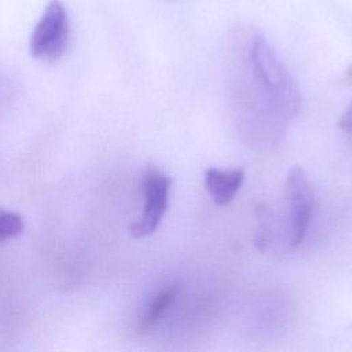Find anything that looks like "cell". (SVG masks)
<instances>
[{"label": "cell", "mask_w": 352, "mask_h": 352, "mask_svg": "<svg viewBox=\"0 0 352 352\" xmlns=\"http://www.w3.org/2000/svg\"><path fill=\"white\" fill-rule=\"evenodd\" d=\"M342 80H344L345 84H352V63L345 69Z\"/></svg>", "instance_id": "9"}, {"label": "cell", "mask_w": 352, "mask_h": 352, "mask_svg": "<svg viewBox=\"0 0 352 352\" xmlns=\"http://www.w3.org/2000/svg\"><path fill=\"white\" fill-rule=\"evenodd\" d=\"M286 199L289 206V246L293 249L302 243L315 205L311 182L297 165L290 168L286 177Z\"/></svg>", "instance_id": "4"}, {"label": "cell", "mask_w": 352, "mask_h": 352, "mask_svg": "<svg viewBox=\"0 0 352 352\" xmlns=\"http://www.w3.org/2000/svg\"><path fill=\"white\" fill-rule=\"evenodd\" d=\"M69 38L70 22L67 10L62 1L51 0L30 34V55L44 63H55L65 55Z\"/></svg>", "instance_id": "2"}, {"label": "cell", "mask_w": 352, "mask_h": 352, "mask_svg": "<svg viewBox=\"0 0 352 352\" xmlns=\"http://www.w3.org/2000/svg\"><path fill=\"white\" fill-rule=\"evenodd\" d=\"M337 125L341 131L352 133V102L349 103V106L345 109V111L340 117Z\"/></svg>", "instance_id": "8"}, {"label": "cell", "mask_w": 352, "mask_h": 352, "mask_svg": "<svg viewBox=\"0 0 352 352\" xmlns=\"http://www.w3.org/2000/svg\"><path fill=\"white\" fill-rule=\"evenodd\" d=\"M249 63L272 109L285 118H294L301 110V94L289 69L265 37L256 34L252 38Z\"/></svg>", "instance_id": "1"}, {"label": "cell", "mask_w": 352, "mask_h": 352, "mask_svg": "<svg viewBox=\"0 0 352 352\" xmlns=\"http://www.w3.org/2000/svg\"><path fill=\"white\" fill-rule=\"evenodd\" d=\"M25 224L21 214L0 208V243L15 239L23 232Z\"/></svg>", "instance_id": "7"}, {"label": "cell", "mask_w": 352, "mask_h": 352, "mask_svg": "<svg viewBox=\"0 0 352 352\" xmlns=\"http://www.w3.org/2000/svg\"><path fill=\"white\" fill-rule=\"evenodd\" d=\"M243 180H245V170L242 168L232 169V170L209 168L205 172L204 184L212 201L217 206H226L234 199Z\"/></svg>", "instance_id": "5"}, {"label": "cell", "mask_w": 352, "mask_h": 352, "mask_svg": "<svg viewBox=\"0 0 352 352\" xmlns=\"http://www.w3.org/2000/svg\"><path fill=\"white\" fill-rule=\"evenodd\" d=\"M144 206L142 214L129 224V234L135 238L151 235L160 226L169 205L170 177L161 169L148 166L144 170L143 180Z\"/></svg>", "instance_id": "3"}, {"label": "cell", "mask_w": 352, "mask_h": 352, "mask_svg": "<svg viewBox=\"0 0 352 352\" xmlns=\"http://www.w3.org/2000/svg\"><path fill=\"white\" fill-rule=\"evenodd\" d=\"M177 290L176 287H169L162 292H160L147 305V308L140 315L138 323H136V331L138 334H146L148 333L166 314V311L173 305L176 300Z\"/></svg>", "instance_id": "6"}]
</instances>
